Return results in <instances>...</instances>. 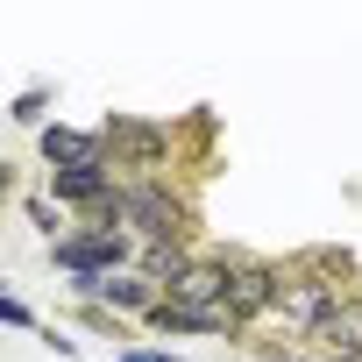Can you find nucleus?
I'll return each instance as SVG.
<instances>
[{
  "instance_id": "obj_6",
  "label": "nucleus",
  "mask_w": 362,
  "mask_h": 362,
  "mask_svg": "<svg viewBox=\"0 0 362 362\" xmlns=\"http://www.w3.org/2000/svg\"><path fill=\"white\" fill-rule=\"evenodd\" d=\"M43 156H50L57 170H107V163H100L107 142H93V135H78V128H43Z\"/></svg>"
},
{
  "instance_id": "obj_5",
  "label": "nucleus",
  "mask_w": 362,
  "mask_h": 362,
  "mask_svg": "<svg viewBox=\"0 0 362 362\" xmlns=\"http://www.w3.org/2000/svg\"><path fill=\"white\" fill-rule=\"evenodd\" d=\"M170 305H228V263H185L170 277Z\"/></svg>"
},
{
  "instance_id": "obj_7",
  "label": "nucleus",
  "mask_w": 362,
  "mask_h": 362,
  "mask_svg": "<svg viewBox=\"0 0 362 362\" xmlns=\"http://www.w3.org/2000/svg\"><path fill=\"white\" fill-rule=\"evenodd\" d=\"M228 320H235L228 305H170V298L156 305V327H170V334H221Z\"/></svg>"
},
{
  "instance_id": "obj_4",
  "label": "nucleus",
  "mask_w": 362,
  "mask_h": 362,
  "mask_svg": "<svg viewBox=\"0 0 362 362\" xmlns=\"http://www.w3.org/2000/svg\"><path fill=\"white\" fill-rule=\"evenodd\" d=\"M107 149L128 170H156L163 163V128H149V121H107Z\"/></svg>"
},
{
  "instance_id": "obj_3",
  "label": "nucleus",
  "mask_w": 362,
  "mask_h": 362,
  "mask_svg": "<svg viewBox=\"0 0 362 362\" xmlns=\"http://www.w3.org/2000/svg\"><path fill=\"white\" fill-rule=\"evenodd\" d=\"M114 221H128V228H142V235H156V242H177L185 228H177V206L163 199V192H121L114 199Z\"/></svg>"
},
{
  "instance_id": "obj_2",
  "label": "nucleus",
  "mask_w": 362,
  "mask_h": 362,
  "mask_svg": "<svg viewBox=\"0 0 362 362\" xmlns=\"http://www.w3.org/2000/svg\"><path fill=\"white\" fill-rule=\"evenodd\" d=\"M277 270H263V263H249V256H235L228 263V313L242 320V313H263V305H277Z\"/></svg>"
},
{
  "instance_id": "obj_8",
  "label": "nucleus",
  "mask_w": 362,
  "mask_h": 362,
  "mask_svg": "<svg viewBox=\"0 0 362 362\" xmlns=\"http://www.w3.org/2000/svg\"><path fill=\"white\" fill-rule=\"evenodd\" d=\"M320 341H334V355L355 362V355H362V305H341V313L320 327Z\"/></svg>"
},
{
  "instance_id": "obj_1",
  "label": "nucleus",
  "mask_w": 362,
  "mask_h": 362,
  "mask_svg": "<svg viewBox=\"0 0 362 362\" xmlns=\"http://www.w3.org/2000/svg\"><path fill=\"white\" fill-rule=\"evenodd\" d=\"M121 256H128V242H121L114 228H107V235H71V242H57V263H64V270H86L93 284H100V277H114V263H121Z\"/></svg>"
}]
</instances>
